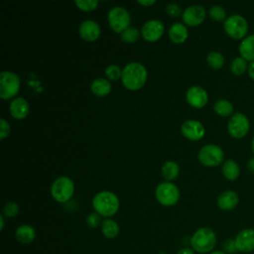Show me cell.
Listing matches in <instances>:
<instances>
[{
    "mask_svg": "<svg viewBox=\"0 0 254 254\" xmlns=\"http://www.w3.org/2000/svg\"><path fill=\"white\" fill-rule=\"evenodd\" d=\"M248 168L250 171L254 172V157L248 161Z\"/></svg>",
    "mask_w": 254,
    "mask_h": 254,
    "instance_id": "cell-41",
    "label": "cell"
},
{
    "mask_svg": "<svg viewBox=\"0 0 254 254\" xmlns=\"http://www.w3.org/2000/svg\"><path fill=\"white\" fill-rule=\"evenodd\" d=\"M19 212V205L15 201H9L4 205L3 213L6 217H14Z\"/></svg>",
    "mask_w": 254,
    "mask_h": 254,
    "instance_id": "cell-33",
    "label": "cell"
},
{
    "mask_svg": "<svg viewBox=\"0 0 254 254\" xmlns=\"http://www.w3.org/2000/svg\"><path fill=\"white\" fill-rule=\"evenodd\" d=\"M85 222L86 224L91 227V228H95L99 225L100 223V215L97 213V212H91L87 215L86 219H85Z\"/></svg>",
    "mask_w": 254,
    "mask_h": 254,
    "instance_id": "cell-34",
    "label": "cell"
},
{
    "mask_svg": "<svg viewBox=\"0 0 254 254\" xmlns=\"http://www.w3.org/2000/svg\"><path fill=\"white\" fill-rule=\"evenodd\" d=\"M206 16L205 9L201 5H190L183 12V21L185 24L194 27L200 25Z\"/></svg>",
    "mask_w": 254,
    "mask_h": 254,
    "instance_id": "cell-13",
    "label": "cell"
},
{
    "mask_svg": "<svg viewBox=\"0 0 254 254\" xmlns=\"http://www.w3.org/2000/svg\"><path fill=\"white\" fill-rule=\"evenodd\" d=\"M155 195L161 204L165 206H172L178 202L180 198V190L175 184L164 182L157 186Z\"/></svg>",
    "mask_w": 254,
    "mask_h": 254,
    "instance_id": "cell-8",
    "label": "cell"
},
{
    "mask_svg": "<svg viewBox=\"0 0 254 254\" xmlns=\"http://www.w3.org/2000/svg\"><path fill=\"white\" fill-rule=\"evenodd\" d=\"M79 36L87 42H93L97 40L100 36V27L93 20H85L83 21L78 28Z\"/></svg>",
    "mask_w": 254,
    "mask_h": 254,
    "instance_id": "cell-16",
    "label": "cell"
},
{
    "mask_svg": "<svg viewBox=\"0 0 254 254\" xmlns=\"http://www.w3.org/2000/svg\"><path fill=\"white\" fill-rule=\"evenodd\" d=\"M190 245L197 253L209 254L216 245V234L214 230L206 226L198 228L190 238Z\"/></svg>",
    "mask_w": 254,
    "mask_h": 254,
    "instance_id": "cell-3",
    "label": "cell"
},
{
    "mask_svg": "<svg viewBox=\"0 0 254 254\" xmlns=\"http://www.w3.org/2000/svg\"><path fill=\"white\" fill-rule=\"evenodd\" d=\"M140 5H142V6H151V5H153V4H155L156 3V1L155 0H138L137 1Z\"/></svg>",
    "mask_w": 254,
    "mask_h": 254,
    "instance_id": "cell-40",
    "label": "cell"
},
{
    "mask_svg": "<svg viewBox=\"0 0 254 254\" xmlns=\"http://www.w3.org/2000/svg\"><path fill=\"white\" fill-rule=\"evenodd\" d=\"M250 130V122L247 116L240 112L234 113L227 123V131L229 135L235 139L245 137Z\"/></svg>",
    "mask_w": 254,
    "mask_h": 254,
    "instance_id": "cell-10",
    "label": "cell"
},
{
    "mask_svg": "<svg viewBox=\"0 0 254 254\" xmlns=\"http://www.w3.org/2000/svg\"><path fill=\"white\" fill-rule=\"evenodd\" d=\"M20 78L13 71H2L0 74V97L4 100L14 97L20 89Z\"/></svg>",
    "mask_w": 254,
    "mask_h": 254,
    "instance_id": "cell-7",
    "label": "cell"
},
{
    "mask_svg": "<svg viewBox=\"0 0 254 254\" xmlns=\"http://www.w3.org/2000/svg\"><path fill=\"white\" fill-rule=\"evenodd\" d=\"M249 76L251 79L254 80V61L253 62H250L249 65H248V70H247Z\"/></svg>",
    "mask_w": 254,
    "mask_h": 254,
    "instance_id": "cell-38",
    "label": "cell"
},
{
    "mask_svg": "<svg viewBox=\"0 0 254 254\" xmlns=\"http://www.w3.org/2000/svg\"><path fill=\"white\" fill-rule=\"evenodd\" d=\"M223 29L230 38L234 40H243L248 32V23L243 16L233 14L226 18L223 23Z\"/></svg>",
    "mask_w": 254,
    "mask_h": 254,
    "instance_id": "cell-5",
    "label": "cell"
},
{
    "mask_svg": "<svg viewBox=\"0 0 254 254\" xmlns=\"http://www.w3.org/2000/svg\"><path fill=\"white\" fill-rule=\"evenodd\" d=\"M209 16L217 21V22H221V21H225L226 20V11L224 10L223 7L219 6V5H213L209 8Z\"/></svg>",
    "mask_w": 254,
    "mask_h": 254,
    "instance_id": "cell-30",
    "label": "cell"
},
{
    "mask_svg": "<svg viewBox=\"0 0 254 254\" xmlns=\"http://www.w3.org/2000/svg\"><path fill=\"white\" fill-rule=\"evenodd\" d=\"M108 24L115 33H122L129 27L131 22L130 13L121 6H115L111 8L107 16Z\"/></svg>",
    "mask_w": 254,
    "mask_h": 254,
    "instance_id": "cell-6",
    "label": "cell"
},
{
    "mask_svg": "<svg viewBox=\"0 0 254 254\" xmlns=\"http://www.w3.org/2000/svg\"><path fill=\"white\" fill-rule=\"evenodd\" d=\"M90 89H91L92 93L95 94L96 96L103 97V96H106L107 94H109V92L111 91V83L108 79L98 77V78H95L91 82Z\"/></svg>",
    "mask_w": 254,
    "mask_h": 254,
    "instance_id": "cell-22",
    "label": "cell"
},
{
    "mask_svg": "<svg viewBox=\"0 0 254 254\" xmlns=\"http://www.w3.org/2000/svg\"><path fill=\"white\" fill-rule=\"evenodd\" d=\"M206 62L210 67L214 69H219L224 65L225 60L222 54L218 52H210L206 57Z\"/></svg>",
    "mask_w": 254,
    "mask_h": 254,
    "instance_id": "cell-28",
    "label": "cell"
},
{
    "mask_svg": "<svg viewBox=\"0 0 254 254\" xmlns=\"http://www.w3.org/2000/svg\"><path fill=\"white\" fill-rule=\"evenodd\" d=\"M74 192V185L68 177L57 178L51 187V194L53 198L61 203L69 200Z\"/></svg>",
    "mask_w": 254,
    "mask_h": 254,
    "instance_id": "cell-4",
    "label": "cell"
},
{
    "mask_svg": "<svg viewBox=\"0 0 254 254\" xmlns=\"http://www.w3.org/2000/svg\"><path fill=\"white\" fill-rule=\"evenodd\" d=\"M198 161L206 167H216L220 165L224 159L222 149L214 144L204 145L197 154Z\"/></svg>",
    "mask_w": 254,
    "mask_h": 254,
    "instance_id": "cell-9",
    "label": "cell"
},
{
    "mask_svg": "<svg viewBox=\"0 0 254 254\" xmlns=\"http://www.w3.org/2000/svg\"><path fill=\"white\" fill-rule=\"evenodd\" d=\"M15 237L20 243L29 244L34 241L36 237V231L31 225L22 224L15 230Z\"/></svg>",
    "mask_w": 254,
    "mask_h": 254,
    "instance_id": "cell-21",
    "label": "cell"
},
{
    "mask_svg": "<svg viewBox=\"0 0 254 254\" xmlns=\"http://www.w3.org/2000/svg\"><path fill=\"white\" fill-rule=\"evenodd\" d=\"M140 38V32L135 27H128L121 33V39L125 43H135Z\"/></svg>",
    "mask_w": 254,
    "mask_h": 254,
    "instance_id": "cell-29",
    "label": "cell"
},
{
    "mask_svg": "<svg viewBox=\"0 0 254 254\" xmlns=\"http://www.w3.org/2000/svg\"><path fill=\"white\" fill-rule=\"evenodd\" d=\"M252 151H253V154H254V137L252 139Z\"/></svg>",
    "mask_w": 254,
    "mask_h": 254,
    "instance_id": "cell-44",
    "label": "cell"
},
{
    "mask_svg": "<svg viewBox=\"0 0 254 254\" xmlns=\"http://www.w3.org/2000/svg\"><path fill=\"white\" fill-rule=\"evenodd\" d=\"M164 24L162 21L157 19H152L147 21L141 30V35L147 42H156L164 34Z\"/></svg>",
    "mask_w": 254,
    "mask_h": 254,
    "instance_id": "cell-12",
    "label": "cell"
},
{
    "mask_svg": "<svg viewBox=\"0 0 254 254\" xmlns=\"http://www.w3.org/2000/svg\"><path fill=\"white\" fill-rule=\"evenodd\" d=\"M187 102L193 108H202L208 101V94L206 90L198 85L190 86L186 93Z\"/></svg>",
    "mask_w": 254,
    "mask_h": 254,
    "instance_id": "cell-14",
    "label": "cell"
},
{
    "mask_svg": "<svg viewBox=\"0 0 254 254\" xmlns=\"http://www.w3.org/2000/svg\"><path fill=\"white\" fill-rule=\"evenodd\" d=\"M177 254H194V250L192 248H182Z\"/></svg>",
    "mask_w": 254,
    "mask_h": 254,
    "instance_id": "cell-39",
    "label": "cell"
},
{
    "mask_svg": "<svg viewBox=\"0 0 254 254\" xmlns=\"http://www.w3.org/2000/svg\"><path fill=\"white\" fill-rule=\"evenodd\" d=\"M213 109L215 113L221 117H228L233 115L234 107L232 103L227 99H219L214 103Z\"/></svg>",
    "mask_w": 254,
    "mask_h": 254,
    "instance_id": "cell-25",
    "label": "cell"
},
{
    "mask_svg": "<svg viewBox=\"0 0 254 254\" xmlns=\"http://www.w3.org/2000/svg\"><path fill=\"white\" fill-rule=\"evenodd\" d=\"M239 202V196L237 192L231 190L222 191L217 197V205L221 210L230 211L234 209Z\"/></svg>",
    "mask_w": 254,
    "mask_h": 254,
    "instance_id": "cell-17",
    "label": "cell"
},
{
    "mask_svg": "<svg viewBox=\"0 0 254 254\" xmlns=\"http://www.w3.org/2000/svg\"><path fill=\"white\" fill-rule=\"evenodd\" d=\"M248 64L247 61L244 60L242 57H236L230 63V71L234 75H242L248 70Z\"/></svg>",
    "mask_w": 254,
    "mask_h": 254,
    "instance_id": "cell-27",
    "label": "cell"
},
{
    "mask_svg": "<svg viewBox=\"0 0 254 254\" xmlns=\"http://www.w3.org/2000/svg\"><path fill=\"white\" fill-rule=\"evenodd\" d=\"M240 57L247 62L254 61V34L245 37L239 44L238 48Z\"/></svg>",
    "mask_w": 254,
    "mask_h": 254,
    "instance_id": "cell-20",
    "label": "cell"
},
{
    "mask_svg": "<svg viewBox=\"0 0 254 254\" xmlns=\"http://www.w3.org/2000/svg\"><path fill=\"white\" fill-rule=\"evenodd\" d=\"M181 132L186 138L191 141H197L204 136L205 129L199 121L190 119V120L185 121L182 124Z\"/></svg>",
    "mask_w": 254,
    "mask_h": 254,
    "instance_id": "cell-15",
    "label": "cell"
},
{
    "mask_svg": "<svg viewBox=\"0 0 254 254\" xmlns=\"http://www.w3.org/2000/svg\"><path fill=\"white\" fill-rule=\"evenodd\" d=\"M105 75L110 80H117L122 75V69L116 64H110L105 68Z\"/></svg>",
    "mask_w": 254,
    "mask_h": 254,
    "instance_id": "cell-32",
    "label": "cell"
},
{
    "mask_svg": "<svg viewBox=\"0 0 254 254\" xmlns=\"http://www.w3.org/2000/svg\"><path fill=\"white\" fill-rule=\"evenodd\" d=\"M30 106L26 99L23 97H16L12 100V102L9 105V111L13 118L21 120L27 117L29 114Z\"/></svg>",
    "mask_w": 254,
    "mask_h": 254,
    "instance_id": "cell-18",
    "label": "cell"
},
{
    "mask_svg": "<svg viewBox=\"0 0 254 254\" xmlns=\"http://www.w3.org/2000/svg\"><path fill=\"white\" fill-rule=\"evenodd\" d=\"M222 175L228 181H235L240 175V168L238 164L232 159H228L223 163Z\"/></svg>",
    "mask_w": 254,
    "mask_h": 254,
    "instance_id": "cell-23",
    "label": "cell"
},
{
    "mask_svg": "<svg viewBox=\"0 0 254 254\" xmlns=\"http://www.w3.org/2000/svg\"><path fill=\"white\" fill-rule=\"evenodd\" d=\"M74 4L76 7L84 12H90L96 9L98 5L97 0H75Z\"/></svg>",
    "mask_w": 254,
    "mask_h": 254,
    "instance_id": "cell-31",
    "label": "cell"
},
{
    "mask_svg": "<svg viewBox=\"0 0 254 254\" xmlns=\"http://www.w3.org/2000/svg\"><path fill=\"white\" fill-rule=\"evenodd\" d=\"M237 252L250 253L254 251V229L247 227L241 229L234 238Z\"/></svg>",
    "mask_w": 254,
    "mask_h": 254,
    "instance_id": "cell-11",
    "label": "cell"
},
{
    "mask_svg": "<svg viewBox=\"0 0 254 254\" xmlns=\"http://www.w3.org/2000/svg\"><path fill=\"white\" fill-rule=\"evenodd\" d=\"M209 254H226V253L224 251H221V250H213Z\"/></svg>",
    "mask_w": 254,
    "mask_h": 254,
    "instance_id": "cell-43",
    "label": "cell"
},
{
    "mask_svg": "<svg viewBox=\"0 0 254 254\" xmlns=\"http://www.w3.org/2000/svg\"><path fill=\"white\" fill-rule=\"evenodd\" d=\"M120 203L117 195L108 190L97 192L92 198V207L99 215L104 217L113 216L119 209Z\"/></svg>",
    "mask_w": 254,
    "mask_h": 254,
    "instance_id": "cell-2",
    "label": "cell"
},
{
    "mask_svg": "<svg viewBox=\"0 0 254 254\" xmlns=\"http://www.w3.org/2000/svg\"><path fill=\"white\" fill-rule=\"evenodd\" d=\"M147 75V69L141 63L131 62L123 67L121 80L127 89L138 90L145 84Z\"/></svg>",
    "mask_w": 254,
    "mask_h": 254,
    "instance_id": "cell-1",
    "label": "cell"
},
{
    "mask_svg": "<svg viewBox=\"0 0 254 254\" xmlns=\"http://www.w3.org/2000/svg\"><path fill=\"white\" fill-rule=\"evenodd\" d=\"M0 222H1L0 230H3V229H4V226H5V220H4V216H3V215L0 216Z\"/></svg>",
    "mask_w": 254,
    "mask_h": 254,
    "instance_id": "cell-42",
    "label": "cell"
},
{
    "mask_svg": "<svg viewBox=\"0 0 254 254\" xmlns=\"http://www.w3.org/2000/svg\"><path fill=\"white\" fill-rule=\"evenodd\" d=\"M166 12L171 17H178L182 13L180 6L176 3H171V4L167 5L166 6Z\"/></svg>",
    "mask_w": 254,
    "mask_h": 254,
    "instance_id": "cell-35",
    "label": "cell"
},
{
    "mask_svg": "<svg viewBox=\"0 0 254 254\" xmlns=\"http://www.w3.org/2000/svg\"><path fill=\"white\" fill-rule=\"evenodd\" d=\"M101 232L106 238L113 239L119 235L120 228L115 220L112 218H106L101 223Z\"/></svg>",
    "mask_w": 254,
    "mask_h": 254,
    "instance_id": "cell-24",
    "label": "cell"
},
{
    "mask_svg": "<svg viewBox=\"0 0 254 254\" xmlns=\"http://www.w3.org/2000/svg\"><path fill=\"white\" fill-rule=\"evenodd\" d=\"M189 33L187 27L183 23H174L169 29V37L175 44H182L188 39Z\"/></svg>",
    "mask_w": 254,
    "mask_h": 254,
    "instance_id": "cell-19",
    "label": "cell"
},
{
    "mask_svg": "<svg viewBox=\"0 0 254 254\" xmlns=\"http://www.w3.org/2000/svg\"><path fill=\"white\" fill-rule=\"evenodd\" d=\"M223 250H224V252H225L226 254H227V253L232 254V253L237 252L234 239H228V240H226V241L223 243Z\"/></svg>",
    "mask_w": 254,
    "mask_h": 254,
    "instance_id": "cell-37",
    "label": "cell"
},
{
    "mask_svg": "<svg viewBox=\"0 0 254 254\" xmlns=\"http://www.w3.org/2000/svg\"><path fill=\"white\" fill-rule=\"evenodd\" d=\"M0 138L3 140L6 137H8L9 133H10V124L4 119L1 118L0 119Z\"/></svg>",
    "mask_w": 254,
    "mask_h": 254,
    "instance_id": "cell-36",
    "label": "cell"
},
{
    "mask_svg": "<svg viewBox=\"0 0 254 254\" xmlns=\"http://www.w3.org/2000/svg\"><path fill=\"white\" fill-rule=\"evenodd\" d=\"M180 173L179 165L174 161L166 162L162 167V175L165 180L172 181L178 177Z\"/></svg>",
    "mask_w": 254,
    "mask_h": 254,
    "instance_id": "cell-26",
    "label": "cell"
}]
</instances>
